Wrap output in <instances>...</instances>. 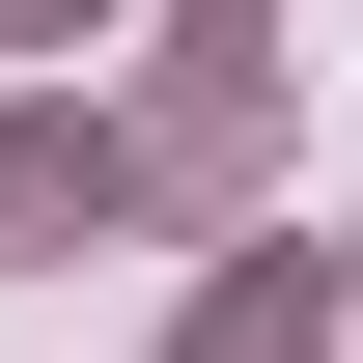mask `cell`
<instances>
[{
    "mask_svg": "<svg viewBox=\"0 0 363 363\" xmlns=\"http://www.w3.org/2000/svg\"><path fill=\"white\" fill-rule=\"evenodd\" d=\"M0 28H84V0H0Z\"/></svg>",
    "mask_w": 363,
    "mask_h": 363,
    "instance_id": "obj_1",
    "label": "cell"
}]
</instances>
